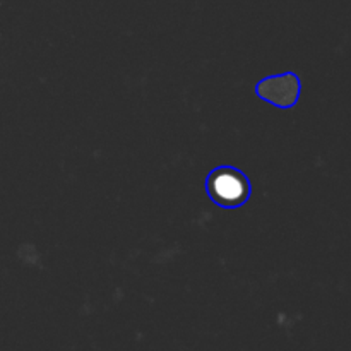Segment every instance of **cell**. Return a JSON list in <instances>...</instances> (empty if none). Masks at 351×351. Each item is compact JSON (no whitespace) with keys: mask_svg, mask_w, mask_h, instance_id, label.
<instances>
[{"mask_svg":"<svg viewBox=\"0 0 351 351\" xmlns=\"http://www.w3.org/2000/svg\"><path fill=\"white\" fill-rule=\"evenodd\" d=\"M206 191L213 202L221 208H240L250 197V182L243 171L233 167H219L208 175Z\"/></svg>","mask_w":351,"mask_h":351,"instance_id":"6da1fadb","label":"cell"},{"mask_svg":"<svg viewBox=\"0 0 351 351\" xmlns=\"http://www.w3.org/2000/svg\"><path fill=\"white\" fill-rule=\"evenodd\" d=\"M256 93L261 99L278 108H291L300 99L302 82L295 72H285L269 75L257 82Z\"/></svg>","mask_w":351,"mask_h":351,"instance_id":"7a4b0ae2","label":"cell"}]
</instances>
